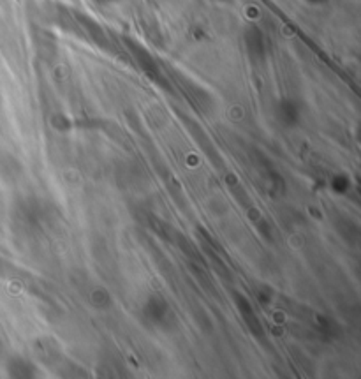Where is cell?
<instances>
[{"label": "cell", "instance_id": "3957f363", "mask_svg": "<svg viewBox=\"0 0 361 379\" xmlns=\"http://www.w3.org/2000/svg\"><path fill=\"white\" fill-rule=\"evenodd\" d=\"M88 302H90L92 309H96V311H110L113 307V296L112 293L107 291L106 287L103 286H96L92 287V291L88 293Z\"/></svg>", "mask_w": 361, "mask_h": 379}, {"label": "cell", "instance_id": "7a4b0ae2", "mask_svg": "<svg viewBox=\"0 0 361 379\" xmlns=\"http://www.w3.org/2000/svg\"><path fill=\"white\" fill-rule=\"evenodd\" d=\"M233 298L234 302H236V307H238L240 314H242L243 321H245V325L249 327V330L252 331L254 336L261 337L262 334H265V331H262V325L261 321H259L258 314L254 312V309L250 307L249 300H247L243 295H240V293H234Z\"/></svg>", "mask_w": 361, "mask_h": 379}, {"label": "cell", "instance_id": "277c9868", "mask_svg": "<svg viewBox=\"0 0 361 379\" xmlns=\"http://www.w3.org/2000/svg\"><path fill=\"white\" fill-rule=\"evenodd\" d=\"M14 379H34V365L25 358H14L9 363Z\"/></svg>", "mask_w": 361, "mask_h": 379}, {"label": "cell", "instance_id": "6da1fadb", "mask_svg": "<svg viewBox=\"0 0 361 379\" xmlns=\"http://www.w3.org/2000/svg\"><path fill=\"white\" fill-rule=\"evenodd\" d=\"M141 314L143 320L147 321L150 327L159 328V330H173L178 325L176 316L171 309L169 302L163 298L161 295H150L145 300L143 307H141Z\"/></svg>", "mask_w": 361, "mask_h": 379}]
</instances>
